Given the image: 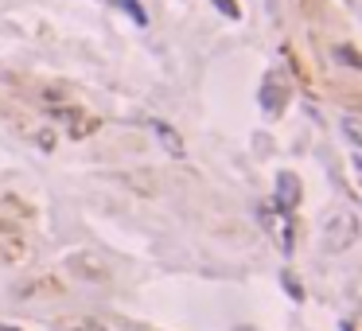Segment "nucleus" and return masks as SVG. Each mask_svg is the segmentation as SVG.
Masks as SVG:
<instances>
[{"label": "nucleus", "instance_id": "obj_9", "mask_svg": "<svg viewBox=\"0 0 362 331\" xmlns=\"http://www.w3.org/2000/svg\"><path fill=\"white\" fill-rule=\"evenodd\" d=\"M343 331H351V327H347V323H343Z\"/></svg>", "mask_w": 362, "mask_h": 331}, {"label": "nucleus", "instance_id": "obj_2", "mask_svg": "<svg viewBox=\"0 0 362 331\" xmlns=\"http://www.w3.org/2000/svg\"><path fill=\"white\" fill-rule=\"evenodd\" d=\"M285 102H288V86H280L277 74H265V82H261V110L269 113V117H277V113L285 110Z\"/></svg>", "mask_w": 362, "mask_h": 331}, {"label": "nucleus", "instance_id": "obj_7", "mask_svg": "<svg viewBox=\"0 0 362 331\" xmlns=\"http://www.w3.org/2000/svg\"><path fill=\"white\" fill-rule=\"evenodd\" d=\"M219 8L226 12V16H238V8H234V0H219Z\"/></svg>", "mask_w": 362, "mask_h": 331}, {"label": "nucleus", "instance_id": "obj_8", "mask_svg": "<svg viewBox=\"0 0 362 331\" xmlns=\"http://www.w3.org/2000/svg\"><path fill=\"white\" fill-rule=\"evenodd\" d=\"M0 331H20V327H4V323H0Z\"/></svg>", "mask_w": 362, "mask_h": 331}, {"label": "nucleus", "instance_id": "obj_6", "mask_svg": "<svg viewBox=\"0 0 362 331\" xmlns=\"http://www.w3.org/2000/svg\"><path fill=\"white\" fill-rule=\"evenodd\" d=\"M117 4H121V8H125L129 16L136 20V24H144V20H148V16H144V8H141V0H117Z\"/></svg>", "mask_w": 362, "mask_h": 331}, {"label": "nucleus", "instance_id": "obj_3", "mask_svg": "<svg viewBox=\"0 0 362 331\" xmlns=\"http://www.w3.org/2000/svg\"><path fill=\"white\" fill-rule=\"evenodd\" d=\"M296 203H300V179L292 171H280L277 176V207L280 211H292Z\"/></svg>", "mask_w": 362, "mask_h": 331}, {"label": "nucleus", "instance_id": "obj_4", "mask_svg": "<svg viewBox=\"0 0 362 331\" xmlns=\"http://www.w3.org/2000/svg\"><path fill=\"white\" fill-rule=\"evenodd\" d=\"M152 133H156V141H160V145L168 148L172 156H176V160L183 156V141L176 136V129H172V125H164V121H152Z\"/></svg>", "mask_w": 362, "mask_h": 331}, {"label": "nucleus", "instance_id": "obj_1", "mask_svg": "<svg viewBox=\"0 0 362 331\" xmlns=\"http://www.w3.org/2000/svg\"><path fill=\"white\" fill-rule=\"evenodd\" d=\"M323 246L331 249V254H343L347 246H354V238H358V219H354L351 211H331L328 219H323Z\"/></svg>", "mask_w": 362, "mask_h": 331}, {"label": "nucleus", "instance_id": "obj_5", "mask_svg": "<svg viewBox=\"0 0 362 331\" xmlns=\"http://www.w3.org/2000/svg\"><path fill=\"white\" fill-rule=\"evenodd\" d=\"M343 133H347V141H351V145L362 148V117H343Z\"/></svg>", "mask_w": 362, "mask_h": 331}]
</instances>
